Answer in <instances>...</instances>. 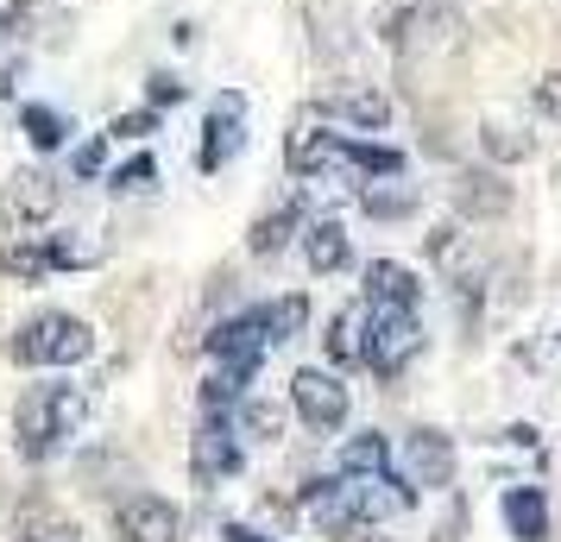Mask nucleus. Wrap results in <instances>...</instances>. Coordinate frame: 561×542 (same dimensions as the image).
<instances>
[{
	"mask_svg": "<svg viewBox=\"0 0 561 542\" xmlns=\"http://www.w3.org/2000/svg\"><path fill=\"white\" fill-rule=\"evenodd\" d=\"M57 203H64V189H57L45 171H20V177L7 183V228L13 233H38V228H51V215H57Z\"/></svg>",
	"mask_w": 561,
	"mask_h": 542,
	"instance_id": "nucleus-10",
	"label": "nucleus"
},
{
	"mask_svg": "<svg viewBox=\"0 0 561 542\" xmlns=\"http://www.w3.org/2000/svg\"><path fill=\"white\" fill-rule=\"evenodd\" d=\"M77 265H95L89 246L77 240H64V233H13L7 246H0V272L7 278H20V285H38V278H51V272H77Z\"/></svg>",
	"mask_w": 561,
	"mask_h": 542,
	"instance_id": "nucleus-3",
	"label": "nucleus"
},
{
	"mask_svg": "<svg viewBox=\"0 0 561 542\" xmlns=\"http://www.w3.org/2000/svg\"><path fill=\"white\" fill-rule=\"evenodd\" d=\"M505 523L517 542H549V498L542 486H511L505 492Z\"/></svg>",
	"mask_w": 561,
	"mask_h": 542,
	"instance_id": "nucleus-18",
	"label": "nucleus"
},
{
	"mask_svg": "<svg viewBox=\"0 0 561 542\" xmlns=\"http://www.w3.org/2000/svg\"><path fill=\"white\" fill-rule=\"evenodd\" d=\"M480 146H485L492 158H499V164H524V158L536 152V139H530V132H517V127H499V120H492V127L480 132Z\"/></svg>",
	"mask_w": 561,
	"mask_h": 542,
	"instance_id": "nucleus-27",
	"label": "nucleus"
},
{
	"mask_svg": "<svg viewBox=\"0 0 561 542\" xmlns=\"http://www.w3.org/2000/svg\"><path fill=\"white\" fill-rule=\"evenodd\" d=\"M366 354H359V366H373L379 379H398L416 354H423V322H416V310H379V303H366Z\"/></svg>",
	"mask_w": 561,
	"mask_h": 542,
	"instance_id": "nucleus-4",
	"label": "nucleus"
},
{
	"mask_svg": "<svg viewBox=\"0 0 561 542\" xmlns=\"http://www.w3.org/2000/svg\"><path fill=\"white\" fill-rule=\"evenodd\" d=\"M240 429L253 441H278L284 436V411L272 397H240Z\"/></svg>",
	"mask_w": 561,
	"mask_h": 542,
	"instance_id": "nucleus-26",
	"label": "nucleus"
},
{
	"mask_svg": "<svg viewBox=\"0 0 561 542\" xmlns=\"http://www.w3.org/2000/svg\"><path fill=\"white\" fill-rule=\"evenodd\" d=\"M341 473H391V441L385 436H354L341 448Z\"/></svg>",
	"mask_w": 561,
	"mask_h": 542,
	"instance_id": "nucleus-25",
	"label": "nucleus"
},
{
	"mask_svg": "<svg viewBox=\"0 0 561 542\" xmlns=\"http://www.w3.org/2000/svg\"><path fill=\"white\" fill-rule=\"evenodd\" d=\"M221 537H228V542H265V537H259V530H247V523H228Z\"/></svg>",
	"mask_w": 561,
	"mask_h": 542,
	"instance_id": "nucleus-34",
	"label": "nucleus"
},
{
	"mask_svg": "<svg viewBox=\"0 0 561 542\" xmlns=\"http://www.w3.org/2000/svg\"><path fill=\"white\" fill-rule=\"evenodd\" d=\"M430 258L455 278L460 290H473L480 285V258H473V233L460 228V221H442V228L430 233Z\"/></svg>",
	"mask_w": 561,
	"mask_h": 542,
	"instance_id": "nucleus-15",
	"label": "nucleus"
},
{
	"mask_svg": "<svg viewBox=\"0 0 561 542\" xmlns=\"http://www.w3.org/2000/svg\"><path fill=\"white\" fill-rule=\"evenodd\" d=\"M95 354V328L70 310H38L26 315L13 341H7V360L13 366H38V372H64V366H82Z\"/></svg>",
	"mask_w": 561,
	"mask_h": 542,
	"instance_id": "nucleus-2",
	"label": "nucleus"
},
{
	"mask_svg": "<svg viewBox=\"0 0 561 542\" xmlns=\"http://www.w3.org/2000/svg\"><path fill=\"white\" fill-rule=\"evenodd\" d=\"M13 537H20V542H82V530L57 511L45 492H32L26 505L13 511Z\"/></svg>",
	"mask_w": 561,
	"mask_h": 542,
	"instance_id": "nucleus-16",
	"label": "nucleus"
},
{
	"mask_svg": "<svg viewBox=\"0 0 561 542\" xmlns=\"http://www.w3.org/2000/svg\"><path fill=\"white\" fill-rule=\"evenodd\" d=\"M259 315H265V341H272V347H284V341H297L309 328V297H304V290L272 297V303H259Z\"/></svg>",
	"mask_w": 561,
	"mask_h": 542,
	"instance_id": "nucleus-21",
	"label": "nucleus"
},
{
	"mask_svg": "<svg viewBox=\"0 0 561 542\" xmlns=\"http://www.w3.org/2000/svg\"><path fill=\"white\" fill-rule=\"evenodd\" d=\"M536 114H549V120H561V70H549V77H536Z\"/></svg>",
	"mask_w": 561,
	"mask_h": 542,
	"instance_id": "nucleus-30",
	"label": "nucleus"
},
{
	"mask_svg": "<svg viewBox=\"0 0 561 542\" xmlns=\"http://www.w3.org/2000/svg\"><path fill=\"white\" fill-rule=\"evenodd\" d=\"M316 114H322V120H347V127H359V132H379L385 120H391V95H385V89H334V95L316 102Z\"/></svg>",
	"mask_w": 561,
	"mask_h": 542,
	"instance_id": "nucleus-13",
	"label": "nucleus"
},
{
	"mask_svg": "<svg viewBox=\"0 0 561 542\" xmlns=\"http://www.w3.org/2000/svg\"><path fill=\"white\" fill-rule=\"evenodd\" d=\"M114 542H183V511L158 492H133L114 505Z\"/></svg>",
	"mask_w": 561,
	"mask_h": 542,
	"instance_id": "nucleus-6",
	"label": "nucleus"
},
{
	"mask_svg": "<svg viewBox=\"0 0 561 542\" xmlns=\"http://www.w3.org/2000/svg\"><path fill=\"white\" fill-rule=\"evenodd\" d=\"M290 404H297V416H304L316 436H334L347 423V385L334 372H322V366H304L290 379Z\"/></svg>",
	"mask_w": 561,
	"mask_h": 542,
	"instance_id": "nucleus-7",
	"label": "nucleus"
},
{
	"mask_svg": "<svg viewBox=\"0 0 561 542\" xmlns=\"http://www.w3.org/2000/svg\"><path fill=\"white\" fill-rule=\"evenodd\" d=\"M152 132H158V107H133V114L114 120V139H152Z\"/></svg>",
	"mask_w": 561,
	"mask_h": 542,
	"instance_id": "nucleus-29",
	"label": "nucleus"
},
{
	"mask_svg": "<svg viewBox=\"0 0 561 542\" xmlns=\"http://www.w3.org/2000/svg\"><path fill=\"white\" fill-rule=\"evenodd\" d=\"M304 258L316 278H334V272H347V258H354V240L341 221H309L304 228Z\"/></svg>",
	"mask_w": 561,
	"mask_h": 542,
	"instance_id": "nucleus-17",
	"label": "nucleus"
},
{
	"mask_svg": "<svg viewBox=\"0 0 561 542\" xmlns=\"http://www.w3.org/2000/svg\"><path fill=\"white\" fill-rule=\"evenodd\" d=\"M359 208H366L373 221H404L410 208H416V189L398 183V177H379V183H366V189H359Z\"/></svg>",
	"mask_w": 561,
	"mask_h": 542,
	"instance_id": "nucleus-22",
	"label": "nucleus"
},
{
	"mask_svg": "<svg viewBox=\"0 0 561 542\" xmlns=\"http://www.w3.org/2000/svg\"><path fill=\"white\" fill-rule=\"evenodd\" d=\"M297 233H304V208H297V203H284V208H272L265 221H253V233H247V246H253L259 258H278L284 246L297 240Z\"/></svg>",
	"mask_w": 561,
	"mask_h": 542,
	"instance_id": "nucleus-20",
	"label": "nucleus"
},
{
	"mask_svg": "<svg viewBox=\"0 0 561 542\" xmlns=\"http://www.w3.org/2000/svg\"><path fill=\"white\" fill-rule=\"evenodd\" d=\"M171 102H183V82L178 77H152V82H146V107H171Z\"/></svg>",
	"mask_w": 561,
	"mask_h": 542,
	"instance_id": "nucleus-31",
	"label": "nucleus"
},
{
	"mask_svg": "<svg viewBox=\"0 0 561 542\" xmlns=\"http://www.w3.org/2000/svg\"><path fill=\"white\" fill-rule=\"evenodd\" d=\"M341 171H354V177H404V152L373 146V139H347V132H341Z\"/></svg>",
	"mask_w": 561,
	"mask_h": 542,
	"instance_id": "nucleus-19",
	"label": "nucleus"
},
{
	"mask_svg": "<svg viewBox=\"0 0 561 542\" xmlns=\"http://www.w3.org/2000/svg\"><path fill=\"white\" fill-rule=\"evenodd\" d=\"M20 127H26L32 152H57V146L70 139V120H64L57 107H45V102H26V107H20Z\"/></svg>",
	"mask_w": 561,
	"mask_h": 542,
	"instance_id": "nucleus-24",
	"label": "nucleus"
},
{
	"mask_svg": "<svg viewBox=\"0 0 561 542\" xmlns=\"http://www.w3.org/2000/svg\"><path fill=\"white\" fill-rule=\"evenodd\" d=\"M404 480L423 492H442L455 486V436H442V429H410L404 441Z\"/></svg>",
	"mask_w": 561,
	"mask_h": 542,
	"instance_id": "nucleus-11",
	"label": "nucleus"
},
{
	"mask_svg": "<svg viewBox=\"0 0 561 542\" xmlns=\"http://www.w3.org/2000/svg\"><path fill=\"white\" fill-rule=\"evenodd\" d=\"M284 164L297 177H329V171H341V132H329L322 114L309 107L304 120L290 127V139H284Z\"/></svg>",
	"mask_w": 561,
	"mask_h": 542,
	"instance_id": "nucleus-9",
	"label": "nucleus"
},
{
	"mask_svg": "<svg viewBox=\"0 0 561 542\" xmlns=\"http://www.w3.org/2000/svg\"><path fill=\"white\" fill-rule=\"evenodd\" d=\"M152 183H158V158L139 152V158H127V164L114 171V183H107V189H114V196H139V189H152Z\"/></svg>",
	"mask_w": 561,
	"mask_h": 542,
	"instance_id": "nucleus-28",
	"label": "nucleus"
},
{
	"mask_svg": "<svg viewBox=\"0 0 561 542\" xmlns=\"http://www.w3.org/2000/svg\"><path fill=\"white\" fill-rule=\"evenodd\" d=\"M511 183L499 177V171H460L455 177V208L467 215V221H505L511 215Z\"/></svg>",
	"mask_w": 561,
	"mask_h": 542,
	"instance_id": "nucleus-12",
	"label": "nucleus"
},
{
	"mask_svg": "<svg viewBox=\"0 0 561 542\" xmlns=\"http://www.w3.org/2000/svg\"><path fill=\"white\" fill-rule=\"evenodd\" d=\"M240 436H233L228 411H208L203 429H196V448H190V473H196V486H221V480H233L240 473Z\"/></svg>",
	"mask_w": 561,
	"mask_h": 542,
	"instance_id": "nucleus-8",
	"label": "nucleus"
},
{
	"mask_svg": "<svg viewBox=\"0 0 561 542\" xmlns=\"http://www.w3.org/2000/svg\"><path fill=\"white\" fill-rule=\"evenodd\" d=\"M366 303H379V310H416L423 303V278L398 265V258H373L366 265Z\"/></svg>",
	"mask_w": 561,
	"mask_h": 542,
	"instance_id": "nucleus-14",
	"label": "nucleus"
},
{
	"mask_svg": "<svg viewBox=\"0 0 561 542\" xmlns=\"http://www.w3.org/2000/svg\"><path fill=\"white\" fill-rule=\"evenodd\" d=\"M359 354H366V310H341L329 322V360L359 366Z\"/></svg>",
	"mask_w": 561,
	"mask_h": 542,
	"instance_id": "nucleus-23",
	"label": "nucleus"
},
{
	"mask_svg": "<svg viewBox=\"0 0 561 542\" xmlns=\"http://www.w3.org/2000/svg\"><path fill=\"white\" fill-rule=\"evenodd\" d=\"M102 164H107V139H89L77 152V177H102Z\"/></svg>",
	"mask_w": 561,
	"mask_h": 542,
	"instance_id": "nucleus-32",
	"label": "nucleus"
},
{
	"mask_svg": "<svg viewBox=\"0 0 561 542\" xmlns=\"http://www.w3.org/2000/svg\"><path fill=\"white\" fill-rule=\"evenodd\" d=\"M82 423H89V391L82 385H64V379H51V385H26L20 391V404H13V448H20V461H51L57 448L70 436H82Z\"/></svg>",
	"mask_w": 561,
	"mask_h": 542,
	"instance_id": "nucleus-1",
	"label": "nucleus"
},
{
	"mask_svg": "<svg viewBox=\"0 0 561 542\" xmlns=\"http://www.w3.org/2000/svg\"><path fill=\"white\" fill-rule=\"evenodd\" d=\"M435 542H460V505H455L448 517H442V537H435Z\"/></svg>",
	"mask_w": 561,
	"mask_h": 542,
	"instance_id": "nucleus-33",
	"label": "nucleus"
},
{
	"mask_svg": "<svg viewBox=\"0 0 561 542\" xmlns=\"http://www.w3.org/2000/svg\"><path fill=\"white\" fill-rule=\"evenodd\" d=\"M247 146V95L240 89H221L215 102H208V120H203V146H196V171L215 177L233 152Z\"/></svg>",
	"mask_w": 561,
	"mask_h": 542,
	"instance_id": "nucleus-5",
	"label": "nucleus"
}]
</instances>
